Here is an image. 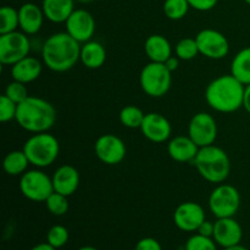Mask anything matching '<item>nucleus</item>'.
<instances>
[{"label": "nucleus", "instance_id": "obj_43", "mask_svg": "<svg viewBox=\"0 0 250 250\" xmlns=\"http://www.w3.org/2000/svg\"><path fill=\"white\" fill-rule=\"evenodd\" d=\"M76 1L81 2V4H88V2H92L93 0H76Z\"/></svg>", "mask_w": 250, "mask_h": 250}, {"label": "nucleus", "instance_id": "obj_30", "mask_svg": "<svg viewBox=\"0 0 250 250\" xmlns=\"http://www.w3.org/2000/svg\"><path fill=\"white\" fill-rule=\"evenodd\" d=\"M67 195H63L61 193L54 192L48 199L45 200V207L48 211L54 216H62L70 209V203H68Z\"/></svg>", "mask_w": 250, "mask_h": 250}, {"label": "nucleus", "instance_id": "obj_32", "mask_svg": "<svg viewBox=\"0 0 250 250\" xmlns=\"http://www.w3.org/2000/svg\"><path fill=\"white\" fill-rule=\"evenodd\" d=\"M185 250H217V244L211 237L202 236L195 232L186 242Z\"/></svg>", "mask_w": 250, "mask_h": 250}, {"label": "nucleus", "instance_id": "obj_36", "mask_svg": "<svg viewBox=\"0 0 250 250\" xmlns=\"http://www.w3.org/2000/svg\"><path fill=\"white\" fill-rule=\"evenodd\" d=\"M219 0H188L190 7L197 11H210L217 5Z\"/></svg>", "mask_w": 250, "mask_h": 250}, {"label": "nucleus", "instance_id": "obj_26", "mask_svg": "<svg viewBox=\"0 0 250 250\" xmlns=\"http://www.w3.org/2000/svg\"><path fill=\"white\" fill-rule=\"evenodd\" d=\"M119 117L120 122L125 127L136 129L141 128L142 124L144 121V117H146V114H144L141 107L136 106V105H127V106L122 107Z\"/></svg>", "mask_w": 250, "mask_h": 250}, {"label": "nucleus", "instance_id": "obj_42", "mask_svg": "<svg viewBox=\"0 0 250 250\" xmlns=\"http://www.w3.org/2000/svg\"><path fill=\"white\" fill-rule=\"evenodd\" d=\"M77 250H99V249H97V248H95V247L84 246V247H81V248H78Z\"/></svg>", "mask_w": 250, "mask_h": 250}, {"label": "nucleus", "instance_id": "obj_2", "mask_svg": "<svg viewBox=\"0 0 250 250\" xmlns=\"http://www.w3.org/2000/svg\"><path fill=\"white\" fill-rule=\"evenodd\" d=\"M246 85L233 75H221L212 80L205 89V100L212 110L231 114L243 107Z\"/></svg>", "mask_w": 250, "mask_h": 250}, {"label": "nucleus", "instance_id": "obj_9", "mask_svg": "<svg viewBox=\"0 0 250 250\" xmlns=\"http://www.w3.org/2000/svg\"><path fill=\"white\" fill-rule=\"evenodd\" d=\"M31 43L22 31L0 34V63L12 66L29 55Z\"/></svg>", "mask_w": 250, "mask_h": 250}, {"label": "nucleus", "instance_id": "obj_4", "mask_svg": "<svg viewBox=\"0 0 250 250\" xmlns=\"http://www.w3.org/2000/svg\"><path fill=\"white\" fill-rule=\"evenodd\" d=\"M193 164L199 175L210 183H224L231 172L229 154L215 144L200 148Z\"/></svg>", "mask_w": 250, "mask_h": 250}, {"label": "nucleus", "instance_id": "obj_41", "mask_svg": "<svg viewBox=\"0 0 250 250\" xmlns=\"http://www.w3.org/2000/svg\"><path fill=\"white\" fill-rule=\"evenodd\" d=\"M224 250H248L246 247H243L242 244H237V246L233 247H229V248H225Z\"/></svg>", "mask_w": 250, "mask_h": 250}, {"label": "nucleus", "instance_id": "obj_40", "mask_svg": "<svg viewBox=\"0 0 250 250\" xmlns=\"http://www.w3.org/2000/svg\"><path fill=\"white\" fill-rule=\"evenodd\" d=\"M29 250H58V249H55L53 246H50L48 242H45V243L37 244V246H34L33 248Z\"/></svg>", "mask_w": 250, "mask_h": 250}, {"label": "nucleus", "instance_id": "obj_38", "mask_svg": "<svg viewBox=\"0 0 250 250\" xmlns=\"http://www.w3.org/2000/svg\"><path fill=\"white\" fill-rule=\"evenodd\" d=\"M180 61L181 60L177 58V56L172 55V56H170V58H168L164 63H165L166 67H167L171 72H173V71L177 70L178 66H180Z\"/></svg>", "mask_w": 250, "mask_h": 250}, {"label": "nucleus", "instance_id": "obj_5", "mask_svg": "<svg viewBox=\"0 0 250 250\" xmlns=\"http://www.w3.org/2000/svg\"><path fill=\"white\" fill-rule=\"evenodd\" d=\"M29 163L37 168H44L54 164L60 154V143L58 138L49 132L33 133L23 144Z\"/></svg>", "mask_w": 250, "mask_h": 250}, {"label": "nucleus", "instance_id": "obj_23", "mask_svg": "<svg viewBox=\"0 0 250 250\" xmlns=\"http://www.w3.org/2000/svg\"><path fill=\"white\" fill-rule=\"evenodd\" d=\"M107 58L106 49L100 42L88 41L81 45L80 61L89 70H97L105 63Z\"/></svg>", "mask_w": 250, "mask_h": 250}, {"label": "nucleus", "instance_id": "obj_35", "mask_svg": "<svg viewBox=\"0 0 250 250\" xmlns=\"http://www.w3.org/2000/svg\"><path fill=\"white\" fill-rule=\"evenodd\" d=\"M134 250H163L160 242L153 237H144L137 242Z\"/></svg>", "mask_w": 250, "mask_h": 250}, {"label": "nucleus", "instance_id": "obj_37", "mask_svg": "<svg viewBox=\"0 0 250 250\" xmlns=\"http://www.w3.org/2000/svg\"><path fill=\"white\" fill-rule=\"evenodd\" d=\"M214 229H215V222L205 220V221L199 226L197 233L202 234V236H205V237H211L212 238V236H214Z\"/></svg>", "mask_w": 250, "mask_h": 250}, {"label": "nucleus", "instance_id": "obj_6", "mask_svg": "<svg viewBox=\"0 0 250 250\" xmlns=\"http://www.w3.org/2000/svg\"><path fill=\"white\" fill-rule=\"evenodd\" d=\"M139 83L146 95L161 98L166 95L172 84V72L163 62L146 63L139 75Z\"/></svg>", "mask_w": 250, "mask_h": 250}, {"label": "nucleus", "instance_id": "obj_21", "mask_svg": "<svg viewBox=\"0 0 250 250\" xmlns=\"http://www.w3.org/2000/svg\"><path fill=\"white\" fill-rule=\"evenodd\" d=\"M144 51L153 62H165L172 56V45L170 41L163 34H151L144 43Z\"/></svg>", "mask_w": 250, "mask_h": 250}, {"label": "nucleus", "instance_id": "obj_3", "mask_svg": "<svg viewBox=\"0 0 250 250\" xmlns=\"http://www.w3.org/2000/svg\"><path fill=\"white\" fill-rule=\"evenodd\" d=\"M16 122L31 133H42L53 128L56 122V109L43 98L29 95L17 107Z\"/></svg>", "mask_w": 250, "mask_h": 250}, {"label": "nucleus", "instance_id": "obj_1", "mask_svg": "<svg viewBox=\"0 0 250 250\" xmlns=\"http://www.w3.org/2000/svg\"><path fill=\"white\" fill-rule=\"evenodd\" d=\"M80 42L67 32H58L45 39L42 46L44 66L53 72H66L76 66L81 58Z\"/></svg>", "mask_w": 250, "mask_h": 250}, {"label": "nucleus", "instance_id": "obj_10", "mask_svg": "<svg viewBox=\"0 0 250 250\" xmlns=\"http://www.w3.org/2000/svg\"><path fill=\"white\" fill-rule=\"evenodd\" d=\"M199 53L211 60H221L229 53L227 37L214 28H204L195 36Z\"/></svg>", "mask_w": 250, "mask_h": 250}, {"label": "nucleus", "instance_id": "obj_13", "mask_svg": "<svg viewBox=\"0 0 250 250\" xmlns=\"http://www.w3.org/2000/svg\"><path fill=\"white\" fill-rule=\"evenodd\" d=\"M66 32L81 44L92 41L95 33V20L88 10L75 9L65 22Z\"/></svg>", "mask_w": 250, "mask_h": 250}, {"label": "nucleus", "instance_id": "obj_31", "mask_svg": "<svg viewBox=\"0 0 250 250\" xmlns=\"http://www.w3.org/2000/svg\"><path fill=\"white\" fill-rule=\"evenodd\" d=\"M68 239H70L68 229L62 225H55L46 233V242L55 249H60L65 247Z\"/></svg>", "mask_w": 250, "mask_h": 250}, {"label": "nucleus", "instance_id": "obj_7", "mask_svg": "<svg viewBox=\"0 0 250 250\" xmlns=\"http://www.w3.org/2000/svg\"><path fill=\"white\" fill-rule=\"evenodd\" d=\"M20 190L31 202H45L54 190L53 178L41 168L27 170L20 178Z\"/></svg>", "mask_w": 250, "mask_h": 250}, {"label": "nucleus", "instance_id": "obj_39", "mask_svg": "<svg viewBox=\"0 0 250 250\" xmlns=\"http://www.w3.org/2000/svg\"><path fill=\"white\" fill-rule=\"evenodd\" d=\"M243 107L246 109V111L250 115V84L246 85V90H244Z\"/></svg>", "mask_w": 250, "mask_h": 250}, {"label": "nucleus", "instance_id": "obj_12", "mask_svg": "<svg viewBox=\"0 0 250 250\" xmlns=\"http://www.w3.org/2000/svg\"><path fill=\"white\" fill-rule=\"evenodd\" d=\"M94 153L103 164L109 166L119 165L125 160L127 148L120 137L112 133L102 134L94 143Z\"/></svg>", "mask_w": 250, "mask_h": 250}, {"label": "nucleus", "instance_id": "obj_27", "mask_svg": "<svg viewBox=\"0 0 250 250\" xmlns=\"http://www.w3.org/2000/svg\"><path fill=\"white\" fill-rule=\"evenodd\" d=\"M20 28L19 9L12 6H2L0 9V34L10 33Z\"/></svg>", "mask_w": 250, "mask_h": 250}, {"label": "nucleus", "instance_id": "obj_22", "mask_svg": "<svg viewBox=\"0 0 250 250\" xmlns=\"http://www.w3.org/2000/svg\"><path fill=\"white\" fill-rule=\"evenodd\" d=\"M76 0H43V9L45 19L53 23H65L75 11Z\"/></svg>", "mask_w": 250, "mask_h": 250}, {"label": "nucleus", "instance_id": "obj_44", "mask_svg": "<svg viewBox=\"0 0 250 250\" xmlns=\"http://www.w3.org/2000/svg\"><path fill=\"white\" fill-rule=\"evenodd\" d=\"M244 1H246L248 5H250V0H244Z\"/></svg>", "mask_w": 250, "mask_h": 250}, {"label": "nucleus", "instance_id": "obj_16", "mask_svg": "<svg viewBox=\"0 0 250 250\" xmlns=\"http://www.w3.org/2000/svg\"><path fill=\"white\" fill-rule=\"evenodd\" d=\"M212 238L217 246L222 247L224 249L237 246L241 244L243 238V229L234 217L216 219Z\"/></svg>", "mask_w": 250, "mask_h": 250}, {"label": "nucleus", "instance_id": "obj_29", "mask_svg": "<svg viewBox=\"0 0 250 250\" xmlns=\"http://www.w3.org/2000/svg\"><path fill=\"white\" fill-rule=\"evenodd\" d=\"M164 14L172 21H178L186 17L190 9L188 0H165L164 2Z\"/></svg>", "mask_w": 250, "mask_h": 250}, {"label": "nucleus", "instance_id": "obj_34", "mask_svg": "<svg viewBox=\"0 0 250 250\" xmlns=\"http://www.w3.org/2000/svg\"><path fill=\"white\" fill-rule=\"evenodd\" d=\"M17 107H19V104H16L14 100L2 94L0 97V121L5 124V122L16 120Z\"/></svg>", "mask_w": 250, "mask_h": 250}, {"label": "nucleus", "instance_id": "obj_18", "mask_svg": "<svg viewBox=\"0 0 250 250\" xmlns=\"http://www.w3.org/2000/svg\"><path fill=\"white\" fill-rule=\"evenodd\" d=\"M20 29L27 36H33L41 31L45 20L43 9L34 2H26L19 9Z\"/></svg>", "mask_w": 250, "mask_h": 250}, {"label": "nucleus", "instance_id": "obj_25", "mask_svg": "<svg viewBox=\"0 0 250 250\" xmlns=\"http://www.w3.org/2000/svg\"><path fill=\"white\" fill-rule=\"evenodd\" d=\"M31 165L26 153L22 150H12L6 154L2 161L4 171L9 176H22Z\"/></svg>", "mask_w": 250, "mask_h": 250}, {"label": "nucleus", "instance_id": "obj_14", "mask_svg": "<svg viewBox=\"0 0 250 250\" xmlns=\"http://www.w3.org/2000/svg\"><path fill=\"white\" fill-rule=\"evenodd\" d=\"M205 220L204 209L194 202L181 203L173 212V222L183 232H197Z\"/></svg>", "mask_w": 250, "mask_h": 250}, {"label": "nucleus", "instance_id": "obj_11", "mask_svg": "<svg viewBox=\"0 0 250 250\" xmlns=\"http://www.w3.org/2000/svg\"><path fill=\"white\" fill-rule=\"evenodd\" d=\"M188 136L199 148L211 146L217 138V122L208 112H198L188 125Z\"/></svg>", "mask_w": 250, "mask_h": 250}, {"label": "nucleus", "instance_id": "obj_15", "mask_svg": "<svg viewBox=\"0 0 250 250\" xmlns=\"http://www.w3.org/2000/svg\"><path fill=\"white\" fill-rule=\"evenodd\" d=\"M142 134L153 143H165L170 141L172 134V126L164 115L159 112L146 114L141 128Z\"/></svg>", "mask_w": 250, "mask_h": 250}, {"label": "nucleus", "instance_id": "obj_24", "mask_svg": "<svg viewBox=\"0 0 250 250\" xmlns=\"http://www.w3.org/2000/svg\"><path fill=\"white\" fill-rule=\"evenodd\" d=\"M231 75L244 85L250 84V46L242 49L234 55L231 62Z\"/></svg>", "mask_w": 250, "mask_h": 250}, {"label": "nucleus", "instance_id": "obj_28", "mask_svg": "<svg viewBox=\"0 0 250 250\" xmlns=\"http://www.w3.org/2000/svg\"><path fill=\"white\" fill-rule=\"evenodd\" d=\"M199 48L195 38H182L175 46V55L182 61H190L199 55Z\"/></svg>", "mask_w": 250, "mask_h": 250}, {"label": "nucleus", "instance_id": "obj_8", "mask_svg": "<svg viewBox=\"0 0 250 250\" xmlns=\"http://www.w3.org/2000/svg\"><path fill=\"white\" fill-rule=\"evenodd\" d=\"M241 207V194L236 187L220 183L209 197V209L216 219L234 217Z\"/></svg>", "mask_w": 250, "mask_h": 250}, {"label": "nucleus", "instance_id": "obj_17", "mask_svg": "<svg viewBox=\"0 0 250 250\" xmlns=\"http://www.w3.org/2000/svg\"><path fill=\"white\" fill-rule=\"evenodd\" d=\"M53 178L54 190L71 197L80 187L81 176L77 168L72 165H61L55 170Z\"/></svg>", "mask_w": 250, "mask_h": 250}, {"label": "nucleus", "instance_id": "obj_19", "mask_svg": "<svg viewBox=\"0 0 250 250\" xmlns=\"http://www.w3.org/2000/svg\"><path fill=\"white\" fill-rule=\"evenodd\" d=\"M199 149L189 136H176L167 143L168 155L177 163H193Z\"/></svg>", "mask_w": 250, "mask_h": 250}, {"label": "nucleus", "instance_id": "obj_33", "mask_svg": "<svg viewBox=\"0 0 250 250\" xmlns=\"http://www.w3.org/2000/svg\"><path fill=\"white\" fill-rule=\"evenodd\" d=\"M4 94L11 100H14L16 104H21L22 102H24L29 97L26 84L15 80L6 85Z\"/></svg>", "mask_w": 250, "mask_h": 250}, {"label": "nucleus", "instance_id": "obj_20", "mask_svg": "<svg viewBox=\"0 0 250 250\" xmlns=\"http://www.w3.org/2000/svg\"><path fill=\"white\" fill-rule=\"evenodd\" d=\"M43 71V62L33 56H26L11 66L12 80L28 84L38 80Z\"/></svg>", "mask_w": 250, "mask_h": 250}]
</instances>
